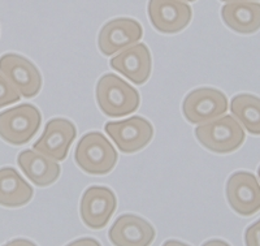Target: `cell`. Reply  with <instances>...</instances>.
<instances>
[{
	"label": "cell",
	"instance_id": "26",
	"mask_svg": "<svg viewBox=\"0 0 260 246\" xmlns=\"http://www.w3.org/2000/svg\"><path fill=\"white\" fill-rule=\"evenodd\" d=\"M257 175H259V178H260V167H259V169H257Z\"/></svg>",
	"mask_w": 260,
	"mask_h": 246
},
{
	"label": "cell",
	"instance_id": "21",
	"mask_svg": "<svg viewBox=\"0 0 260 246\" xmlns=\"http://www.w3.org/2000/svg\"><path fill=\"white\" fill-rule=\"evenodd\" d=\"M67 246H102L101 242L95 238L91 237H83L80 238V240H76L73 242L68 243Z\"/></svg>",
	"mask_w": 260,
	"mask_h": 246
},
{
	"label": "cell",
	"instance_id": "6",
	"mask_svg": "<svg viewBox=\"0 0 260 246\" xmlns=\"http://www.w3.org/2000/svg\"><path fill=\"white\" fill-rule=\"evenodd\" d=\"M104 129L120 151L125 154H133L142 150L154 137V127L141 116H132L121 121L107 122Z\"/></svg>",
	"mask_w": 260,
	"mask_h": 246
},
{
	"label": "cell",
	"instance_id": "4",
	"mask_svg": "<svg viewBox=\"0 0 260 246\" xmlns=\"http://www.w3.org/2000/svg\"><path fill=\"white\" fill-rule=\"evenodd\" d=\"M42 124L41 111L32 104H20L0 112V138L22 146L36 136Z\"/></svg>",
	"mask_w": 260,
	"mask_h": 246
},
{
	"label": "cell",
	"instance_id": "8",
	"mask_svg": "<svg viewBox=\"0 0 260 246\" xmlns=\"http://www.w3.org/2000/svg\"><path fill=\"white\" fill-rule=\"evenodd\" d=\"M117 207L115 193L107 187H90L85 190L80 205V215L86 227L103 229Z\"/></svg>",
	"mask_w": 260,
	"mask_h": 246
},
{
	"label": "cell",
	"instance_id": "11",
	"mask_svg": "<svg viewBox=\"0 0 260 246\" xmlns=\"http://www.w3.org/2000/svg\"><path fill=\"white\" fill-rule=\"evenodd\" d=\"M147 11L152 26L164 34L180 33L192 18L191 7L183 0H150Z\"/></svg>",
	"mask_w": 260,
	"mask_h": 246
},
{
	"label": "cell",
	"instance_id": "10",
	"mask_svg": "<svg viewBox=\"0 0 260 246\" xmlns=\"http://www.w3.org/2000/svg\"><path fill=\"white\" fill-rule=\"evenodd\" d=\"M228 203L242 217H251L260 211V184L251 172H236L228 178Z\"/></svg>",
	"mask_w": 260,
	"mask_h": 246
},
{
	"label": "cell",
	"instance_id": "12",
	"mask_svg": "<svg viewBox=\"0 0 260 246\" xmlns=\"http://www.w3.org/2000/svg\"><path fill=\"white\" fill-rule=\"evenodd\" d=\"M76 136L77 129L73 122L67 119H52L46 124L39 140L32 145V150L56 162H62L68 155Z\"/></svg>",
	"mask_w": 260,
	"mask_h": 246
},
{
	"label": "cell",
	"instance_id": "15",
	"mask_svg": "<svg viewBox=\"0 0 260 246\" xmlns=\"http://www.w3.org/2000/svg\"><path fill=\"white\" fill-rule=\"evenodd\" d=\"M17 164L32 184L39 188L52 185L61 173V167L56 160L51 159L36 150H25L20 152Z\"/></svg>",
	"mask_w": 260,
	"mask_h": 246
},
{
	"label": "cell",
	"instance_id": "2",
	"mask_svg": "<svg viewBox=\"0 0 260 246\" xmlns=\"http://www.w3.org/2000/svg\"><path fill=\"white\" fill-rule=\"evenodd\" d=\"M118 155L112 143L99 132H89L81 137L74 160L83 172L94 176L110 173L117 163Z\"/></svg>",
	"mask_w": 260,
	"mask_h": 246
},
{
	"label": "cell",
	"instance_id": "3",
	"mask_svg": "<svg viewBox=\"0 0 260 246\" xmlns=\"http://www.w3.org/2000/svg\"><path fill=\"white\" fill-rule=\"evenodd\" d=\"M199 143L216 154H229L245 142V131L232 115H222L195 128Z\"/></svg>",
	"mask_w": 260,
	"mask_h": 246
},
{
	"label": "cell",
	"instance_id": "5",
	"mask_svg": "<svg viewBox=\"0 0 260 246\" xmlns=\"http://www.w3.org/2000/svg\"><path fill=\"white\" fill-rule=\"evenodd\" d=\"M228 111L226 95L212 87H201L190 91L183 99L182 112L185 119L195 125L212 121Z\"/></svg>",
	"mask_w": 260,
	"mask_h": 246
},
{
	"label": "cell",
	"instance_id": "25",
	"mask_svg": "<svg viewBox=\"0 0 260 246\" xmlns=\"http://www.w3.org/2000/svg\"><path fill=\"white\" fill-rule=\"evenodd\" d=\"M221 2H226V3H229V2H243V0H221Z\"/></svg>",
	"mask_w": 260,
	"mask_h": 246
},
{
	"label": "cell",
	"instance_id": "17",
	"mask_svg": "<svg viewBox=\"0 0 260 246\" xmlns=\"http://www.w3.org/2000/svg\"><path fill=\"white\" fill-rule=\"evenodd\" d=\"M32 194V188L15 168H0V206L21 207L29 203Z\"/></svg>",
	"mask_w": 260,
	"mask_h": 246
},
{
	"label": "cell",
	"instance_id": "20",
	"mask_svg": "<svg viewBox=\"0 0 260 246\" xmlns=\"http://www.w3.org/2000/svg\"><path fill=\"white\" fill-rule=\"evenodd\" d=\"M245 243L246 246H260V219L246 229Z\"/></svg>",
	"mask_w": 260,
	"mask_h": 246
},
{
	"label": "cell",
	"instance_id": "1",
	"mask_svg": "<svg viewBox=\"0 0 260 246\" xmlns=\"http://www.w3.org/2000/svg\"><path fill=\"white\" fill-rule=\"evenodd\" d=\"M98 106L110 117H121L136 112L141 103L138 91L117 74H104L96 83Z\"/></svg>",
	"mask_w": 260,
	"mask_h": 246
},
{
	"label": "cell",
	"instance_id": "9",
	"mask_svg": "<svg viewBox=\"0 0 260 246\" xmlns=\"http://www.w3.org/2000/svg\"><path fill=\"white\" fill-rule=\"evenodd\" d=\"M143 37L142 25L134 18L120 17L108 21L98 37V47L106 56H111L138 43Z\"/></svg>",
	"mask_w": 260,
	"mask_h": 246
},
{
	"label": "cell",
	"instance_id": "18",
	"mask_svg": "<svg viewBox=\"0 0 260 246\" xmlns=\"http://www.w3.org/2000/svg\"><path fill=\"white\" fill-rule=\"evenodd\" d=\"M231 111L248 133L260 136V98L252 94L234 95Z\"/></svg>",
	"mask_w": 260,
	"mask_h": 246
},
{
	"label": "cell",
	"instance_id": "24",
	"mask_svg": "<svg viewBox=\"0 0 260 246\" xmlns=\"http://www.w3.org/2000/svg\"><path fill=\"white\" fill-rule=\"evenodd\" d=\"M162 246H189V245H186V243H183L177 240H168Z\"/></svg>",
	"mask_w": 260,
	"mask_h": 246
},
{
	"label": "cell",
	"instance_id": "19",
	"mask_svg": "<svg viewBox=\"0 0 260 246\" xmlns=\"http://www.w3.org/2000/svg\"><path fill=\"white\" fill-rule=\"evenodd\" d=\"M21 95L15 87L9 83V81L0 73V108L9 106V104L17 103Z\"/></svg>",
	"mask_w": 260,
	"mask_h": 246
},
{
	"label": "cell",
	"instance_id": "13",
	"mask_svg": "<svg viewBox=\"0 0 260 246\" xmlns=\"http://www.w3.org/2000/svg\"><path fill=\"white\" fill-rule=\"evenodd\" d=\"M108 237L115 246H150L155 240V229L143 218L124 213L112 224Z\"/></svg>",
	"mask_w": 260,
	"mask_h": 246
},
{
	"label": "cell",
	"instance_id": "16",
	"mask_svg": "<svg viewBox=\"0 0 260 246\" xmlns=\"http://www.w3.org/2000/svg\"><path fill=\"white\" fill-rule=\"evenodd\" d=\"M221 17L228 27L236 33L252 34L260 29V3L229 2L221 8Z\"/></svg>",
	"mask_w": 260,
	"mask_h": 246
},
{
	"label": "cell",
	"instance_id": "22",
	"mask_svg": "<svg viewBox=\"0 0 260 246\" xmlns=\"http://www.w3.org/2000/svg\"><path fill=\"white\" fill-rule=\"evenodd\" d=\"M3 246H37L36 243L30 240H25V238H16V240L9 241Z\"/></svg>",
	"mask_w": 260,
	"mask_h": 246
},
{
	"label": "cell",
	"instance_id": "27",
	"mask_svg": "<svg viewBox=\"0 0 260 246\" xmlns=\"http://www.w3.org/2000/svg\"><path fill=\"white\" fill-rule=\"evenodd\" d=\"M183 2H195V0H183Z\"/></svg>",
	"mask_w": 260,
	"mask_h": 246
},
{
	"label": "cell",
	"instance_id": "7",
	"mask_svg": "<svg viewBox=\"0 0 260 246\" xmlns=\"http://www.w3.org/2000/svg\"><path fill=\"white\" fill-rule=\"evenodd\" d=\"M0 73L25 98H32L41 91V72L29 59L18 53H6L0 57Z\"/></svg>",
	"mask_w": 260,
	"mask_h": 246
},
{
	"label": "cell",
	"instance_id": "14",
	"mask_svg": "<svg viewBox=\"0 0 260 246\" xmlns=\"http://www.w3.org/2000/svg\"><path fill=\"white\" fill-rule=\"evenodd\" d=\"M111 67L134 85H143L150 78L152 69L151 52L145 43H136L112 57Z\"/></svg>",
	"mask_w": 260,
	"mask_h": 246
},
{
	"label": "cell",
	"instance_id": "23",
	"mask_svg": "<svg viewBox=\"0 0 260 246\" xmlns=\"http://www.w3.org/2000/svg\"><path fill=\"white\" fill-rule=\"evenodd\" d=\"M202 246H231V245L222 240H210L207 241V242H204Z\"/></svg>",
	"mask_w": 260,
	"mask_h": 246
}]
</instances>
